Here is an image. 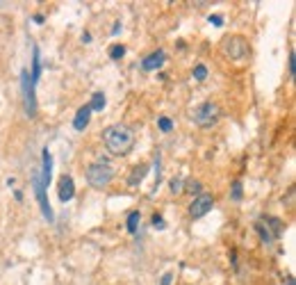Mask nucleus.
<instances>
[{
  "label": "nucleus",
  "instance_id": "1",
  "mask_svg": "<svg viewBox=\"0 0 296 285\" xmlns=\"http://www.w3.org/2000/svg\"><path fill=\"white\" fill-rule=\"evenodd\" d=\"M103 141L112 155H128L135 146V130L125 123H114L103 130Z\"/></svg>",
  "mask_w": 296,
  "mask_h": 285
},
{
  "label": "nucleus",
  "instance_id": "2",
  "mask_svg": "<svg viewBox=\"0 0 296 285\" xmlns=\"http://www.w3.org/2000/svg\"><path fill=\"white\" fill-rule=\"evenodd\" d=\"M114 181V167L109 162H94L87 167V183L96 189L107 187Z\"/></svg>",
  "mask_w": 296,
  "mask_h": 285
},
{
  "label": "nucleus",
  "instance_id": "3",
  "mask_svg": "<svg viewBox=\"0 0 296 285\" xmlns=\"http://www.w3.org/2000/svg\"><path fill=\"white\" fill-rule=\"evenodd\" d=\"M219 117H221V110H219V105L212 103V101L200 103L198 108H194V112H192L194 123L200 126V128H210V126H214L216 121H219Z\"/></svg>",
  "mask_w": 296,
  "mask_h": 285
},
{
  "label": "nucleus",
  "instance_id": "4",
  "mask_svg": "<svg viewBox=\"0 0 296 285\" xmlns=\"http://www.w3.org/2000/svg\"><path fill=\"white\" fill-rule=\"evenodd\" d=\"M224 52L230 57V60H244L248 55V44L244 37H228V39H224Z\"/></svg>",
  "mask_w": 296,
  "mask_h": 285
},
{
  "label": "nucleus",
  "instance_id": "5",
  "mask_svg": "<svg viewBox=\"0 0 296 285\" xmlns=\"http://www.w3.org/2000/svg\"><path fill=\"white\" fill-rule=\"evenodd\" d=\"M21 87H23V94H25V112H28V117H34V114H36L34 82L30 80V73H28V71L21 73Z\"/></svg>",
  "mask_w": 296,
  "mask_h": 285
},
{
  "label": "nucleus",
  "instance_id": "6",
  "mask_svg": "<svg viewBox=\"0 0 296 285\" xmlns=\"http://www.w3.org/2000/svg\"><path fill=\"white\" fill-rule=\"evenodd\" d=\"M212 208H214L212 194H198V197L194 199V203L189 205V215H192V219H200V217H205Z\"/></svg>",
  "mask_w": 296,
  "mask_h": 285
},
{
  "label": "nucleus",
  "instance_id": "7",
  "mask_svg": "<svg viewBox=\"0 0 296 285\" xmlns=\"http://www.w3.org/2000/svg\"><path fill=\"white\" fill-rule=\"evenodd\" d=\"M32 183H34V194H36V201H39L41 205V212H44V217L52 221L55 219V215H52V208H50V201H48V197H46V187L41 185L39 181V176H36V171L32 173Z\"/></svg>",
  "mask_w": 296,
  "mask_h": 285
},
{
  "label": "nucleus",
  "instance_id": "8",
  "mask_svg": "<svg viewBox=\"0 0 296 285\" xmlns=\"http://www.w3.org/2000/svg\"><path fill=\"white\" fill-rule=\"evenodd\" d=\"M57 194H60V201L66 203L71 201L73 197H76V183H73V178L64 173V176L60 178V183H57Z\"/></svg>",
  "mask_w": 296,
  "mask_h": 285
},
{
  "label": "nucleus",
  "instance_id": "9",
  "mask_svg": "<svg viewBox=\"0 0 296 285\" xmlns=\"http://www.w3.org/2000/svg\"><path fill=\"white\" fill-rule=\"evenodd\" d=\"M164 62H166V52L164 50H155V52H151L144 62H141V66H144V71H157V68L164 66Z\"/></svg>",
  "mask_w": 296,
  "mask_h": 285
},
{
  "label": "nucleus",
  "instance_id": "10",
  "mask_svg": "<svg viewBox=\"0 0 296 285\" xmlns=\"http://www.w3.org/2000/svg\"><path fill=\"white\" fill-rule=\"evenodd\" d=\"M41 160H44V165H41V185H44L46 189H48V183H50V173H52V155L48 149H44L41 153Z\"/></svg>",
  "mask_w": 296,
  "mask_h": 285
},
{
  "label": "nucleus",
  "instance_id": "11",
  "mask_svg": "<svg viewBox=\"0 0 296 285\" xmlns=\"http://www.w3.org/2000/svg\"><path fill=\"white\" fill-rule=\"evenodd\" d=\"M89 119H91V108H89V105H82V108L76 112V119H73V128H76L78 133H82V130L89 126Z\"/></svg>",
  "mask_w": 296,
  "mask_h": 285
},
{
  "label": "nucleus",
  "instance_id": "12",
  "mask_svg": "<svg viewBox=\"0 0 296 285\" xmlns=\"http://www.w3.org/2000/svg\"><path fill=\"white\" fill-rule=\"evenodd\" d=\"M146 173H148V165H137L135 169H132L130 178H128V185L130 187H137V185L146 178Z\"/></svg>",
  "mask_w": 296,
  "mask_h": 285
},
{
  "label": "nucleus",
  "instance_id": "13",
  "mask_svg": "<svg viewBox=\"0 0 296 285\" xmlns=\"http://www.w3.org/2000/svg\"><path fill=\"white\" fill-rule=\"evenodd\" d=\"M105 103H107V98H105L103 92H96L91 96V103H89V108H91V112H103Z\"/></svg>",
  "mask_w": 296,
  "mask_h": 285
},
{
  "label": "nucleus",
  "instance_id": "14",
  "mask_svg": "<svg viewBox=\"0 0 296 285\" xmlns=\"http://www.w3.org/2000/svg\"><path fill=\"white\" fill-rule=\"evenodd\" d=\"M139 221H141V215L137 212V210L128 215V226H125V228H128V233H132V235L137 233V228H139Z\"/></svg>",
  "mask_w": 296,
  "mask_h": 285
},
{
  "label": "nucleus",
  "instance_id": "15",
  "mask_svg": "<svg viewBox=\"0 0 296 285\" xmlns=\"http://www.w3.org/2000/svg\"><path fill=\"white\" fill-rule=\"evenodd\" d=\"M194 78H196L198 82L208 80V66H205V64H196V66H194Z\"/></svg>",
  "mask_w": 296,
  "mask_h": 285
},
{
  "label": "nucleus",
  "instance_id": "16",
  "mask_svg": "<svg viewBox=\"0 0 296 285\" xmlns=\"http://www.w3.org/2000/svg\"><path fill=\"white\" fill-rule=\"evenodd\" d=\"M157 128H160L162 133H171V130H173V121L169 119V117H160V119H157Z\"/></svg>",
  "mask_w": 296,
  "mask_h": 285
},
{
  "label": "nucleus",
  "instance_id": "17",
  "mask_svg": "<svg viewBox=\"0 0 296 285\" xmlns=\"http://www.w3.org/2000/svg\"><path fill=\"white\" fill-rule=\"evenodd\" d=\"M169 189H171V194H182V192H184L182 178H173V181L169 183Z\"/></svg>",
  "mask_w": 296,
  "mask_h": 285
},
{
  "label": "nucleus",
  "instance_id": "18",
  "mask_svg": "<svg viewBox=\"0 0 296 285\" xmlns=\"http://www.w3.org/2000/svg\"><path fill=\"white\" fill-rule=\"evenodd\" d=\"M123 55H125V46L116 44V46H112V48H109V57H112V60H121Z\"/></svg>",
  "mask_w": 296,
  "mask_h": 285
},
{
  "label": "nucleus",
  "instance_id": "19",
  "mask_svg": "<svg viewBox=\"0 0 296 285\" xmlns=\"http://www.w3.org/2000/svg\"><path fill=\"white\" fill-rule=\"evenodd\" d=\"M230 199H232V201H242V183H239V181H235V183H232Z\"/></svg>",
  "mask_w": 296,
  "mask_h": 285
},
{
  "label": "nucleus",
  "instance_id": "20",
  "mask_svg": "<svg viewBox=\"0 0 296 285\" xmlns=\"http://www.w3.org/2000/svg\"><path fill=\"white\" fill-rule=\"evenodd\" d=\"M269 224H271V228H273V237H278L280 233H283V221L276 219V217H269Z\"/></svg>",
  "mask_w": 296,
  "mask_h": 285
},
{
  "label": "nucleus",
  "instance_id": "21",
  "mask_svg": "<svg viewBox=\"0 0 296 285\" xmlns=\"http://www.w3.org/2000/svg\"><path fill=\"white\" fill-rule=\"evenodd\" d=\"M255 230L262 235V242H264V244H269V242L273 240V235L269 233V230H264V226H262V224H255Z\"/></svg>",
  "mask_w": 296,
  "mask_h": 285
},
{
  "label": "nucleus",
  "instance_id": "22",
  "mask_svg": "<svg viewBox=\"0 0 296 285\" xmlns=\"http://www.w3.org/2000/svg\"><path fill=\"white\" fill-rule=\"evenodd\" d=\"M184 189H187L189 194H198L200 192V181H187L184 183Z\"/></svg>",
  "mask_w": 296,
  "mask_h": 285
},
{
  "label": "nucleus",
  "instance_id": "23",
  "mask_svg": "<svg viewBox=\"0 0 296 285\" xmlns=\"http://www.w3.org/2000/svg\"><path fill=\"white\" fill-rule=\"evenodd\" d=\"M153 228H157V230H164V228H166L164 219H162L160 215H153Z\"/></svg>",
  "mask_w": 296,
  "mask_h": 285
},
{
  "label": "nucleus",
  "instance_id": "24",
  "mask_svg": "<svg viewBox=\"0 0 296 285\" xmlns=\"http://www.w3.org/2000/svg\"><path fill=\"white\" fill-rule=\"evenodd\" d=\"M208 21H210L212 25H216V28H221V25H224V16H221V14H212V16H210Z\"/></svg>",
  "mask_w": 296,
  "mask_h": 285
},
{
  "label": "nucleus",
  "instance_id": "25",
  "mask_svg": "<svg viewBox=\"0 0 296 285\" xmlns=\"http://www.w3.org/2000/svg\"><path fill=\"white\" fill-rule=\"evenodd\" d=\"M296 55H294V52H289V76H294V73H296Z\"/></svg>",
  "mask_w": 296,
  "mask_h": 285
},
{
  "label": "nucleus",
  "instance_id": "26",
  "mask_svg": "<svg viewBox=\"0 0 296 285\" xmlns=\"http://www.w3.org/2000/svg\"><path fill=\"white\" fill-rule=\"evenodd\" d=\"M171 281H173V274L171 272H166L164 276H162V281H160V285H171Z\"/></svg>",
  "mask_w": 296,
  "mask_h": 285
},
{
  "label": "nucleus",
  "instance_id": "27",
  "mask_svg": "<svg viewBox=\"0 0 296 285\" xmlns=\"http://www.w3.org/2000/svg\"><path fill=\"white\" fill-rule=\"evenodd\" d=\"M82 41H84V44H91V34L84 32V34H82Z\"/></svg>",
  "mask_w": 296,
  "mask_h": 285
},
{
  "label": "nucleus",
  "instance_id": "28",
  "mask_svg": "<svg viewBox=\"0 0 296 285\" xmlns=\"http://www.w3.org/2000/svg\"><path fill=\"white\" fill-rule=\"evenodd\" d=\"M287 285H296V283H294V278H287Z\"/></svg>",
  "mask_w": 296,
  "mask_h": 285
}]
</instances>
